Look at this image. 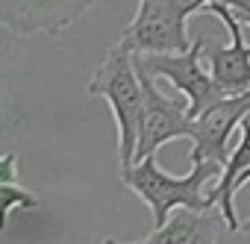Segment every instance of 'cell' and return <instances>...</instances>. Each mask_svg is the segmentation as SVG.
<instances>
[{"label": "cell", "mask_w": 250, "mask_h": 244, "mask_svg": "<svg viewBox=\"0 0 250 244\" xmlns=\"http://www.w3.org/2000/svg\"><path fill=\"white\" fill-rule=\"evenodd\" d=\"M224 171L221 162L203 159V162H191V171L186 177H171L159 168L156 153L127 165V168H118L121 183L127 185L130 191H136L142 197V203H147L150 215H153V229L165 226V221L174 215V209L186 206V209H197V212H212L218 209L209 194H203V185L218 180Z\"/></svg>", "instance_id": "6da1fadb"}, {"label": "cell", "mask_w": 250, "mask_h": 244, "mask_svg": "<svg viewBox=\"0 0 250 244\" xmlns=\"http://www.w3.org/2000/svg\"><path fill=\"white\" fill-rule=\"evenodd\" d=\"M91 97H103L118 124V165H136V147L145 118V88L136 68V53L121 39L106 53L103 65L94 71L85 88Z\"/></svg>", "instance_id": "7a4b0ae2"}, {"label": "cell", "mask_w": 250, "mask_h": 244, "mask_svg": "<svg viewBox=\"0 0 250 244\" xmlns=\"http://www.w3.org/2000/svg\"><path fill=\"white\" fill-rule=\"evenodd\" d=\"M203 47H206V39L197 36L186 53H136V68L147 71L150 77H165L177 88V94L188 97V115L191 118H197L212 103L227 97V91L218 85L212 71L203 68L206 65Z\"/></svg>", "instance_id": "3957f363"}, {"label": "cell", "mask_w": 250, "mask_h": 244, "mask_svg": "<svg viewBox=\"0 0 250 244\" xmlns=\"http://www.w3.org/2000/svg\"><path fill=\"white\" fill-rule=\"evenodd\" d=\"M142 88H145V118H142V133H139V147H136V162L153 156L162 144L174 139H191L194 133V118L188 115V97L177 94H162L156 88V77L139 68Z\"/></svg>", "instance_id": "277c9868"}, {"label": "cell", "mask_w": 250, "mask_h": 244, "mask_svg": "<svg viewBox=\"0 0 250 244\" xmlns=\"http://www.w3.org/2000/svg\"><path fill=\"white\" fill-rule=\"evenodd\" d=\"M186 15L168 0H139L133 21L124 27L121 41L133 53H186L191 47Z\"/></svg>", "instance_id": "5b68a950"}, {"label": "cell", "mask_w": 250, "mask_h": 244, "mask_svg": "<svg viewBox=\"0 0 250 244\" xmlns=\"http://www.w3.org/2000/svg\"><path fill=\"white\" fill-rule=\"evenodd\" d=\"M100 0H0V24L15 36H59Z\"/></svg>", "instance_id": "8992f818"}, {"label": "cell", "mask_w": 250, "mask_h": 244, "mask_svg": "<svg viewBox=\"0 0 250 244\" xmlns=\"http://www.w3.org/2000/svg\"><path fill=\"white\" fill-rule=\"evenodd\" d=\"M247 112H250V88L238 94H227L224 100L200 112L194 118V133H191V162L212 159L227 165L229 136L235 133V127H241Z\"/></svg>", "instance_id": "52a82bcc"}, {"label": "cell", "mask_w": 250, "mask_h": 244, "mask_svg": "<svg viewBox=\"0 0 250 244\" xmlns=\"http://www.w3.org/2000/svg\"><path fill=\"white\" fill-rule=\"evenodd\" d=\"M212 15L221 18V24L229 33V44L218 47V44H206L203 47V62L209 65L212 77L218 80V85L227 94H238L250 88V44H244V33H241V21L235 18V12L224 3V0H215L209 3Z\"/></svg>", "instance_id": "ba28073f"}, {"label": "cell", "mask_w": 250, "mask_h": 244, "mask_svg": "<svg viewBox=\"0 0 250 244\" xmlns=\"http://www.w3.org/2000/svg\"><path fill=\"white\" fill-rule=\"evenodd\" d=\"M221 226H227L221 209L197 212L180 206L165 221V226H156L145 241H130V244H218Z\"/></svg>", "instance_id": "9c48e42d"}, {"label": "cell", "mask_w": 250, "mask_h": 244, "mask_svg": "<svg viewBox=\"0 0 250 244\" xmlns=\"http://www.w3.org/2000/svg\"><path fill=\"white\" fill-rule=\"evenodd\" d=\"M0 203H3V224H9L15 209L36 212L42 206V200L33 191H27L24 185H18V180H3V183H0Z\"/></svg>", "instance_id": "30bf717a"}, {"label": "cell", "mask_w": 250, "mask_h": 244, "mask_svg": "<svg viewBox=\"0 0 250 244\" xmlns=\"http://www.w3.org/2000/svg\"><path fill=\"white\" fill-rule=\"evenodd\" d=\"M168 3H171L177 12H183L186 18H191L194 12H206L209 3H215V0H168Z\"/></svg>", "instance_id": "8fae6325"}, {"label": "cell", "mask_w": 250, "mask_h": 244, "mask_svg": "<svg viewBox=\"0 0 250 244\" xmlns=\"http://www.w3.org/2000/svg\"><path fill=\"white\" fill-rule=\"evenodd\" d=\"M224 3L235 12V18H238V21L250 18V0H224Z\"/></svg>", "instance_id": "7c38bea8"}, {"label": "cell", "mask_w": 250, "mask_h": 244, "mask_svg": "<svg viewBox=\"0 0 250 244\" xmlns=\"http://www.w3.org/2000/svg\"><path fill=\"white\" fill-rule=\"evenodd\" d=\"M247 183H250V168H247V171H244V174L238 177V183H235V191H241V188H244Z\"/></svg>", "instance_id": "4fadbf2b"}, {"label": "cell", "mask_w": 250, "mask_h": 244, "mask_svg": "<svg viewBox=\"0 0 250 244\" xmlns=\"http://www.w3.org/2000/svg\"><path fill=\"white\" fill-rule=\"evenodd\" d=\"M241 232H244V235H250V218H247V221L241 224Z\"/></svg>", "instance_id": "5bb4252c"}, {"label": "cell", "mask_w": 250, "mask_h": 244, "mask_svg": "<svg viewBox=\"0 0 250 244\" xmlns=\"http://www.w3.org/2000/svg\"><path fill=\"white\" fill-rule=\"evenodd\" d=\"M100 244H118V241H115V238H103Z\"/></svg>", "instance_id": "9a60e30c"}, {"label": "cell", "mask_w": 250, "mask_h": 244, "mask_svg": "<svg viewBox=\"0 0 250 244\" xmlns=\"http://www.w3.org/2000/svg\"><path fill=\"white\" fill-rule=\"evenodd\" d=\"M241 24H247V27H250V18H244V21H241Z\"/></svg>", "instance_id": "2e32d148"}]
</instances>
